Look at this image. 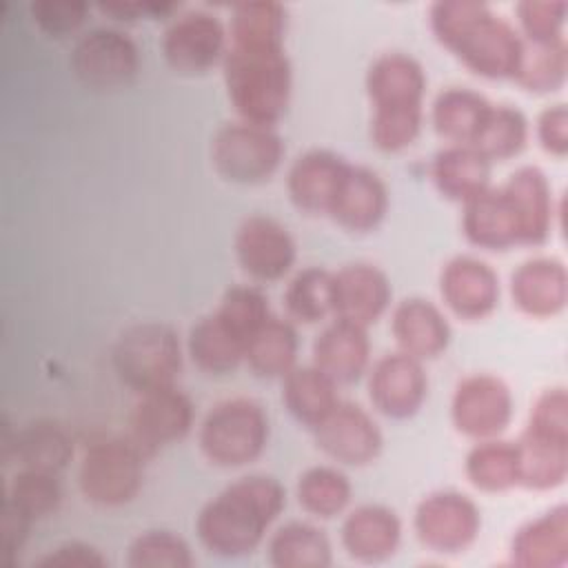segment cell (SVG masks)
Masks as SVG:
<instances>
[{
	"instance_id": "ab89813d",
	"label": "cell",
	"mask_w": 568,
	"mask_h": 568,
	"mask_svg": "<svg viewBox=\"0 0 568 568\" xmlns=\"http://www.w3.org/2000/svg\"><path fill=\"white\" fill-rule=\"evenodd\" d=\"M530 135L528 118L513 104H493L473 146L493 164L517 158Z\"/></svg>"
},
{
	"instance_id": "9c48e42d",
	"label": "cell",
	"mask_w": 568,
	"mask_h": 568,
	"mask_svg": "<svg viewBox=\"0 0 568 568\" xmlns=\"http://www.w3.org/2000/svg\"><path fill=\"white\" fill-rule=\"evenodd\" d=\"M413 530L430 552L462 555L481 532V510L466 493L433 490L415 506Z\"/></svg>"
},
{
	"instance_id": "d6986e66",
	"label": "cell",
	"mask_w": 568,
	"mask_h": 568,
	"mask_svg": "<svg viewBox=\"0 0 568 568\" xmlns=\"http://www.w3.org/2000/svg\"><path fill=\"white\" fill-rule=\"evenodd\" d=\"M501 189L517 217L519 244H546L555 229V217L559 213L548 175L535 164H524L508 175Z\"/></svg>"
},
{
	"instance_id": "2e32d148",
	"label": "cell",
	"mask_w": 568,
	"mask_h": 568,
	"mask_svg": "<svg viewBox=\"0 0 568 568\" xmlns=\"http://www.w3.org/2000/svg\"><path fill=\"white\" fill-rule=\"evenodd\" d=\"M428 397L424 362L395 351L382 355L368 368V399L388 419H410Z\"/></svg>"
},
{
	"instance_id": "8d00e7d4",
	"label": "cell",
	"mask_w": 568,
	"mask_h": 568,
	"mask_svg": "<svg viewBox=\"0 0 568 568\" xmlns=\"http://www.w3.org/2000/svg\"><path fill=\"white\" fill-rule=\"evenodd\" d=\"M288 11L280 2L255 0L231 7L229 44L233 47H284Z\"/></svg>"
},
{
	"instance_id": "ffe728a7",
	"label": "cell",
	"mask_w": 568,
	"mask_h": 568,
	"mask_svg": "<svg viewBox=\"0 0 568 568\" xmlns=\"http://www.w3.org/2000/svg\"><path fill=\"white\" fill-rule=\"evenodd\" d=\"M510 300L532 320H550L568 304V271L552 255L524 260L510 275Z\"/></svg>"
},
{
	"instance_id": "ee69618b",
	"label": "cell",
	"mask_w": 568,
	"mask_h": 568,
	"mask_svg": "<svg viewBox=\"0 0 568 568\" xmlns=\"http://www.w3.org/2000/svg\"><path fill=\"white\" fill-rule=\"evenodd\" d=\"M215 315L237 335L248 342V337L273 315L268 297L262 288L253 284H237L224 291Z\"/></svg>"
},
{
	"instance_id": "7dc6e473",
	"label": "cell",
	"mask_w": 568,
	"mask_h": 568,
	"mask_svg": "<svg viewBox=\"0 0 568 568\" xmlns=\"http://www.w3.org/2000/svg\"><path fill=\"white\" fill-rule=\"evenodd\" d=\"M528 428L568 435V393L564 386H550L537 395L528 413Z\"/></svg>"
},
{
	"instance_id": "4fadbf2b",
	"label": "cell",
	"mask_w": 568,
	"mask_h": 568,
	"mask_svg": "<svg viewBox=\"0 0 568 568\" xmlns=\"http://www.w3.org/2000/svg\"><path fill=\"white\" fill-rule=\"evenodd\" d=\"M233 251L240 268L262 284L284 280L297 260L291 231L268 215L244 217L235 231Z\"/></svg>"
},
{
	"instance_id": "30bf717a",
	"label": "cell",
	"mask_w": 568,
	"mask_h": 568,
	"mask_svg": "<svg viewBox=\"0 0 568 568\" xmlns=\"http://www.w3.org/2000/svg\"><path fill=\"white\" fill-rule=\"evenodd\" d=\"M69 64L87 89L115 91L135 80L140 71V49L122 29L93 27L75 40Z\"/></svg>"
},
{
	"instance_id": "cb8c5ba5",
	"label": "cell",
	"mask_w": 568,
	"mask_h": 568,
	"mask_svg": "<svg viewBox=\"0 0 568 568\" xmlns=\"http://www.w3.org/2000/svg\"><path fill=\"white\" fill-rule=\"evenodd\" d=\"M388 213V189L368 166L351 164L331 204L328 217L348 233L375 231Z\"/></svg>"
},
{
	"instance_id": "6da1fadb",
	"label": "cell",
	"mask_w": 568,
	"mask_h": 568,
	"mask_svg": "<svg viewBox=\"0 0 568 568\" xmlns=\"http://www.w3.org/2000/svg\"><path fill=\"white\" fill-rule=\"evenodd\" d=\"M428 27L470 73L486 80H513L524 38L486 2L437 0L428 9Z\"/></svg>"
},
{
	"instance_id": "52a82bcc",
	"label": "cell",
	"mask_w": 568,
	"mask_h": 568,
	"mask_svg": "<svg viewBox=\"0 0 568 568\" xmlns=\"http://www.w3.org/2000/svg\"><path fill=\"white\" fill-rule=\"evenodd\" d=\"M144 462L146 455L129 435L98 439L80 459L78 488L95 506H126L142 490Z\"/></svg>"
},
{
	"instance_id": "484cf974",
	"label": "cell",
	"mask_w": 568,
	"mask_h": 568,
	"mask_svg": "<svg viewBox=\"0 0 568 568\" xmlns=\"http://www.w3.org/2000/svg\"><path fill=\"white\" fill-rule=\"evenodd\" d=\"M73 453L75 446L71 433L51 419L31 422L16 430L11 437L4 428L2 435L4 464H9V457H13L20 468H36L60 475L71 464Z\"/></svg>"
},
{
	"instance_id": "e575fe53",
	"label": "cell",
	"mask_w": 568,
	"mask_h": 568,
	"mask_svg": "<svg viewBox=\"0 0 568 568\" xmlns=\"http://www.w3.org/2000/svg\"><path fill=\"white\" fill-rule=\"evenodd\" d=\"M268 561L275 568H328L333 546L328 535L311 521H286L268 537Z\"/></svg>"
},
{
	"instance_id": "f1b7e54d",
	"label": "cell",
	"mask_w": 568,
	"mask_h": 568,
	"mask_svg": "<svg viewBox=\"0 0 568 568\" xmlns=\"http://www.w3.org/2000/svg\"><path fill=\"white\" fill-rule=\"evenodd\" d=\"M493 162L470 144H448L433 155L430 180L437 193L450 202L466 204L490 186Z\"/></svg>"
},
{
	"instance_id": "7a4b0ae2",
	"label": "cell",
	"mask_w": 568,
	"mask_h": 568,
	"mask_svg": "<svg viewBox=\"0 0 568 568\" xmlns=\"http://www.w3.org/2000/svg\"><path fill=\"white\" fill-rule=\"evenodd\" d=\"M286 506L284 486L271 475H244L211 497L197 519L202 546L217 557L251 555Z\"/></svg>"
},
{
	"instance_id": "8fae6325",
	"label": "cell",
	"mask_w": 568,
	"mask_h": 568,
	"mask_svg": "<svg viewBox=\"0 0 568 568\" xmlns=\"http://www.w3.org/2000/svg\"><path fill=\"white\" fill-rule=\"evenodd\" d=\"M515 415L510 386L493 373L462 377L450 397V422L455 430L473 442L501 437Z\"/></svg>"
},
{
	"instance_id": "7402d4cb",
	"label": "cell",
	"mask_w": 568,
	"mask_h": 568,
	"mask_svg": "<svg viewBox=\"0 0 568 568\" xmlns=\"http://www.w3.org/2000/svg\"><path fill=\"white\" fill-rule=\"evenodd\" d=\"M390 333L397 351L419 359H437L446 353L453 328L444 311L426 297H406L395 304L390 315Z\"/></svg>"
},
{
	"instance_id": "681fc988",
	"label": "cell",
	"mask_w": 568,
	"mask_h": 568,
	"mask_svg": "<svg viewBox=\"0 0 568 568\" xmlns=\"http://www.w3.org/2000/svg\"><path fill=\"white\" fill-rule=\"evenodd\" d=\"M38 566L42 568H106L109 559L102 555L100 548L87 544V541H64L55 548H51Z\"/></svg>"
},
{
	"instance_id": "bcb514c9",
	"label": "cell",
	"mask_w": 568,
	"mask_h": 568,
	"mask_svg": "<svg viewBox=\"0 0 568 568\" xmlns=\"http://www.w3.org/2000/svg\"><path fill=\"white\" fill-rule=\"evenodd\" d=\"M29 11L42 33L64 38L84 24L91 4L84 0H36L29 4Z\"/></svg>"
},
{
	"instance_id": "d590c367",
	"label": "cell",
	"mask_w": 568,
	"mask_h": 568,
	"mask_svg": "<svg viewBox=\"0 0 568 568\" xmlns=\"http://www.w3.org/2000/svg\"><path fill=\"white\" fill-rule=\"evenodd\" d=\"M464 475L479 493H508L519 486L515 442L490 437L475 442L464 457Z\"/></svg>"
},
{
	"instance_id": "f6af8a7d",
	"label": "cell",
	"mask_w": 568,
	"mask_h": 568,
	"mask_svg": "<svg viewBox=\"0 0 568 568\" xmlns=\"http://www.w3.org/2000/svg\"><path fill=\"white\" fill-rule=\"evenodd\" d=\"M519 36L530 44H546L564 38L568 2L564 0H521L515 7Z\"/></svg>"
},
{
	"instance_id": "c3c4849f",
	"label": "cell",
	"mask_w": 568,
	"mask_h": 568,
	"mask_svg": "<svg viewBox=\"0 0 568 568\" xmlns=\"http://www.w3.org/2000/svg\"><path fill=\"white\" fill-rule=\"evenodd\" d=\"M535 135L544 153L561 160L568 155V109L566 104H548L535 120Z\"/></svg>"
},
{
	"instance_id": "74e56055",
	"label": "cell",
	"mask_w": 568,
	"mask_h": 568,
	"mask_svg": "<svg viewBox=\"0 0 568 568\" xmlns=\"http://www.w3.org/2000/svg\"><path fill=\"white\" fill-rule=\"evenodd\" d=\"M295 497L304 513L317 519H333L346 513L353 499V484L337 466H311L295 484Z\"/></svg>"
},
{
	"instance_id": "5bb4252c",
	"label": "cell",
	"mask_w": 568,
	"mask_h": 568,
	"mask_svg": "<svg viewBox=\"0 0 568 568\" xmlns=\"http://www.w3.org/2000/svg\"><path fill=\"white\" fill-rule=\"evenodd\" d=\"M195 419L193 402L178 386L140 393L129 417V437L151 457L158 450L182 442Z\"/></svg>"
},
{
	"instance_id": "7c38bea8",
	"label": "cell",
	"mask_w": 568,
	"mask_h": 568,
	"mask_svg": "<svg viewBox=\"0 0 568 568\" xmlns=\"http://www.w3.org/2000/svg\"><path fill=\"white\" fill-rule=\"evenodd\" d=\"M164 62L180 75H202L220 64L229 49L224 22L206 9H189L166 24L160 42Z\"/></svg>"
},
{
	"instance_id": "f907efd6",
	"label": "cell",
	"mask_w": 568,
	"mask_h": 568,
	"mask_svg": "<svg viewBox=\"0 0 568 568\" xmlns=\"http://www.w3.org/2000/svg\"><path fill=\"white\" fill-rule=\"evenodd\" d=\"M33 519L24 515L20 508H16L11 501H2V519H0V532H2V561L7 566H13L16 557L24 548L29 539V528Z\"/></svg>"
},
{
	"instance_id": "3957f363",
	"label": "cell",
	"mask_w": 568,
	"mask_h": 568,
	"mask_svg": "<svg viewBox=\"0 0 568 568\" xmlns=\"http://www.w3.org/2000/svg\"><path fill=\"white\" fill-rule=\"evenodd\" d=\"M364 87L373 106V146L384 153L408 149L424 124L428 78L422 62L404 51H386L371 62Z\"/></svg>"
},
{
	"instance_id": "277c9868",
	"label": "cell",
	"mask_w": 568,
	"mask_h": 568,
	"mask_svg": "<svg viewBox=\"0 0 568 568\" xmlns=\"http://www.w3.org/2000/svg\"><path fill=\"white\" fill-rule=\"evenodd\" d=\"M222 78L237 120L275 126L286 115L293 95V67L284 47L229 44Z\"/></svg>"
},
{
	"instance_id": "8992f818",
	"label": "cell",
	"mask_w": 568,
	"mask_h": 568,
	"mask_svg": "<svg viewBox=\"0 0 568 568\" xmlns=\"http://www.w3.org/2000/svg\"><path fill=\"white\" fill-rule=\"evenodd\" d=\"M111 359L118 379L140 395L175 386L184 351L171 326L162 322H140L120 333L113 344Z\"/></svg>"
},
{
	"instance_id": "7bdbcfd3",
	"label": "cell",
	"mask_w": 568,
	"mask_h": 568,
	"mask_svg": "<svg viewBox=\"0 0 568 568\" xmlns=\"http://www.w3.org/2000/svg\"><path fill=\"white\" fill-rule=\"evenodd\" d=\"M131 568H191L195 564L189 541L164 528L140 532L126 552Z\"/></svg>"
},
{
	"instance_id": "836d02e7",
	"label": "cell",
	"mask_w": 568,
	"mask_h": 568,
	"mask_svg": "<svg viewBox=\"0 0 568 568\" xmlns=\"http://www.w3.org/2000/svg\"><path fill=\"white\" fill-rule=\"evenodd\" d=\"M300 339L288 320L271 315L246 342L244 362L262 379H282L297 366Z\"/></svg>"
},
{
	"instance_id": "9a60e30c",
	"label": "cell",
	"mask_w": 568,
	"mask_h": 568,
	"mask_svg": "<svg viewBox=\"0 0 568 568\" xmlns=\"http://www.w3.org/2000/svg\"><path fill=\"white\" fill-rule=\"evenodd\" d=\"M315 446L337 464L368 466L384 446V435L375 417L355 402H342L315 426Z\"/></svg>"
},
{
	"instance_id": "f35d334b",
	"label": "cell",
	"mask_w": 568,
	"mask_h": 568,
	"mask_svg": "<svg viewBox=\"0 0 568 568\" xmlns=\"http://www.w3.org/2000/svg\"><path fill=\"white\" fill-rule=\"evenodd\" d=\"M568 78V44L566 38L530 44L524 42V53L513 82L528 93L548 95L559 91Z\"/></svg>"
},
{
	"instance_id": "4dcf8cb0",
	"label": "cell",
	"mask_w": 568,
	"mask_h": 568,
	"mask_svg": "<svg viewBox=\"0 0 568 568\" xmlns=\"http://www.w3.org/2000/svg\"><path fill=\"white\" fill-rule=\"evenodd\" d=\"M493 102L468 87H448L437 93L430 106L435 133L450 144H470L477 140Z\"/></svg>"
},
{
	"instance_id": "ac0fdd59",
	"label": "cell",
	"mask_w": 568,
	"mask_h": 568,
	"mask_svg": "<svg viewBox=\"0 0 568 568\" xmlns=\"http://www.w3.org/2000/svg\"><path fill=\"white\" fill-rule=\"evenodd\" d=\"M388 275L371 262L344 264L333 273V317L368 328L390 306Z\"/></svg>"
},
{
	"instance_id": "d4e9b609",
	"label": "cell",
	"mask_w": 568,
	"mask_h": 568,
	"mask_svg": "<svg viewBox=\"0 0 568 568\" xmlns=\"http://www.w3.org/2000/svg\"><path fill=\"white\" fill-rule=\"evenodd\" d=\"M510 564L561 568L568 561V506L557 504L519 526L510 539Z\"/></svg>"
},
{
	"instance_id": "b9f144b4",
	"label": "cell",
	"mask_w": 568,
	"mask_h": 568,
	"mask_svg": "<svg viewBox=\"0 0 568 568\" xmlns=\"http://www.w3.org/2000/svg\"><path fill=\"white\" fill-rule=\"evenodd\" d=\"M16 508L29 515L33 521L53 515L62 501V484L55 473L36 470V468H18L13 475L7 495Z\"/></svg>"
},
{
	"instance_id": "5b68a950",
	"label": "cell",
	"mask_w": 568,
	"mask_h": 568,
	"mask_svg": "<svg viewBox=\"0 0 568 568\" xmlns=\"http://www.w3.org/2000/svg\"><path fill=\"white\" fill-rule=\"evenodd\" d=\"M271 435L264 406L251 397L217 402L202 419L197 444L217 468H242L262 457Z\"/></svg>"
},
{
	"instance_id": "44dd1931",
	"label": "cell",
	"mask_w": 568,
	"mask_h": 568,
	"mask_svg": "<svg viewBox=\"0 0 568 568\" xmlns=\"http://www.w3.org/2000/svg\"><path fill=\"white\" fill-rule=\"evenodd\" d=\"M348 166L346 158L328 149H308L295 158L286 173L293 206L308 215H328Z\"/></svg>"
},
{
	"instance_id": "f546056e",
	"label": "cell",
	"mask_w": 568,
	"mask_h": 568,
	"mask_svg": "<svg viewBox=\"0 0 568 568\" xmlns=\"http://www.w3.org/2000/svg\"><path fill=\"white\" fill-rule=\"evenodd\" d=\"M519 486L528 490H555L568 477V435L524 428L515 439Z\"/></svg>"
},
{
	"instance_id": "ba28073f",
	"label": "cell",
	"mask_w": 568,
	"mask_h": 568,
	"mask_svg": "<svg viewBox=\"0 0 568 568\" xmlns=\"http://www.w3.org/2000/svg\"><path fill=\"white\" fill-rule=\"evenodd\" d=\"M286 146L273 126L229 122L211 140V164L215 173L242 186L268 182L282 166Z\"/></svg>"
},
{
	"instance_id": "4316f807",
	"label": "cell",
	"mask_w": 568,
	"mask_h": 568,
	"mask_svg": "<svg viewBox=\"0 0 568 568\" xmlns=\"http://www.w3.org/2000/svg\"><path fill=\"white\" fill-rule=\"evenodd\" d=\"M464 237L481 248L501 253L519 246V226L515 211L501 186H488L466 204H462Z\"/></svg>"
},
{
	"instance_id": "83f0119b",
	"label": "cell",
	"mask_w": 568,
	"mask_h": 568,
	"mask_svg": "<svg viewBox=\"0 0 568 568\" xmlns=\"http://www.w3.org/2000/svg\"><path fill=\"white\" fill-rule=\"evenodd\" d=\"M368 328L333 320L313 342V364L337 386L357 382L371 366Z\"/></svg>"
},
{
	"instance_id": "d6a6232c",
	"label": "cell",
	"mask_w": 568,
	"mask_h": 568,
	"mask_svg": "<svg viewBox=\"0 0 568 568\" xmlns=\"http://www.w3.org/2000/svg\"><path fill=\"white\" fill-rule=\"evenodd\" d=\"M282 402L295 422L315 428L339 404L337 384L315 364H297L282 377Z\"/></svg>"
},
{
	"instance_id": "603a6c76",
	"label": "cell",
	"mask_w": 568,
	"mask_h": 568,
	"mask_svg": "<svg viewBox=\"0 0 568 568\" xmlns=\"http://www.w3.org/2000/svg\"><path fill=\"white\" fill-rule=\"evenodd\" d=\"M339 541L346 555L359 564H382L402 544V519L384 504H362L346 513Z\"/></svg>"
},
{
	"instance_id": "1f68e13d",
	"label": "cell",
	"mask_w": 568,
	"mask_h": 568,
	"mask_svg": "<svg viewBox=\"0 0 568 568\" xmlns=\"http://www.w3.org/2000/svg\"><path fill=\"white\" fill-rule=\"evenodd\" d=\"M246 344L237 337L215 311L202 315L186 335V353L191 362L206 375H229L244 362Z\"/></svg>"
},
{
	"instance_id": "60d3db41",
	"label": "cell",
	"mask_w": 568,
	"mask_h": 568,
	"mask_svg": "<svg viewBox=\"0 0 568 568\" xmlns=\"http://www.w3.org/2000/svg\"><path fill=\"white\" fill-rule=\"evenodd\" d=\"M286 313L300 324H320L333 315V271L300 268L284 288Z\"/></svg>"
},
{
	"instance_id": "e0dca14e",
	"label": "cell",
	"mask_w": 568,
	"mask_h": 568,
	"mask_svg": "<svg viewBox=\"0 0 568 568\" xmlns=\"http://www.w3.org/2000/svg\"><path fill=\"white\" fill-rule=\"evenodd\" d=\"M439 295L455 317L464 322L486 320L499 306V275L481 257L455 255L442 266Z\"/></svg>"
}]
</instances>
